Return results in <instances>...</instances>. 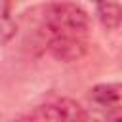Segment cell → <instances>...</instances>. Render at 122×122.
Returning <instances> with one entry per match:
<instances>
[{"mask_svg":"<svg viewBox=\"0 0 122 122\" xmlns=\"http://www.w3.org/2000/svg\"><path fill=\"white\" fill-rule=\"evenodd\" d=\"M88 13L72 2H57L46 10L44 25L48 36H78L84 38L88 30Z\"/></svg>","mask_w":122,"mask_h":122,"instance_id":"cell-1","label":"cell"},{"mask_svg":"<svg viewBox=\"0 0 122 122\" xmlns=\"http://www.w3.org/2000/svg\"><path fill=\"white\" fill-rule=\"evenodd\" d=\"M48 50L55 59L71 63L84 57V53L88 51V44L78 36H48Z\"/></svg>","mask_w":122,"mask_h":122,"instance_id":"cell-2","label":"cell"},{"mask_svg":"<svg viewBox=\"0 0 122 122\" xmlns=\"http://www.w3.org/2000/svg\"><path fill=\"white\" fill-rule=\"evenodd\" d=\"M90 99L101 107H114L122 101V84L118 82L97 84L90 90Z\"/></svg>","mask_w":122,"mask_h":122,"instance_id":"cell-3","label":"cell"},{"mask_svg":"<svg viewBox=\"0 0 122 122\" xmlns=\"http://www.w3.org/2000/svg\"><path fill=\"white\" fill-rule=\"evenodd\" d=\"M97 6V19L105 29H118L122 25V6L116 0H101Z\"/></svg>","mask_w":122,"mask_h":122,"instance_id":"cell-4","label":"cell"},{"mask_svg":"<svg viewBox=\"0 0 122 122\" xmlns=\"http://www.w3.org/2000/svg\"><path fill=\"white\" fill-rule=\"evenodd\" d=\"M55 105L59 107L65 122H84V120L88 118V112L84 111V107H82L78 101H74V99L63 97V99H59Z\"/></svg>","mask_w":122,"mask_h":122,"instance_id":"cell-5","label":"cell"},{"mask_svg":"<svg viewBox=\"0 0 122 122\" xmlns=\"http://www.w3.org/2000/svg\"><path fill=\"white\" fill-rule=\"evenodd\" d=\"M30 116L32 122H65L57 105H40L30 112Z\"/></svg>","mask_w":122,"mask_h":122,"instance_id":"cell-6","label":"cell"},{"mask_svg":"<svg viewBox=\"0 0 122 122\" xmlns=\"http://www.w3.org/2000/svg\"><path fill=\"white\" fill-rule=\"evenodd\" d=\"M15 23H11L10 19H4L2 21V30H4V44H8L10 42V38L15 34Z\"/></svg>","mask_w":122,"mask_h":122,"instance_id":"cell-7","label":"cell"},{"mask_svg":"<svg viewBox=\"0 0 122 122\" xmlns=\"http://www.w3.org/2000/svg\"><path fill=\"white\" fill-rule=\"evenodd\" d=\"M107 122H122V107H116V105L111 107Z\"/></svg>","mask_w":122,"mask_h":122,"instance_id":"cell-8","label":"cell"},{"mask_svg":"<svg viewBox=\"0 0 122 122\" xmlns=\"http://www.w3.org/2000/svg\"><path fill=\"white\" fill-rule=\"evenodd\" d=\"M11 122H32V116L29 114V116H19V118H15V120H11Z\"/></svg>","mask_w":122,"mask_h":122,"instance_id":"cell-9","label":"cell"},{"mask_svg":"<svg viewBox=\"0 0 122 122\" xmlns=\"http://www.w3.org/2000/svg\"><path fill=\"white\" fill-rule=\"evenodd\" d=\"M84 122H99V120H97V118H90V116H88V118H86Z\"/></svg>","mask_w":122,"mask_h":122,"instance_id":"cell-10","label":"cell"},{"mask_svg":"<svg viewBox=\"0 0 122 122\" xmlns=\"http://www.w3.org/2000/svg\"><path fill=\"white\" fill-rule=\"evenodd\" d=\"M93 2H95V4H99V2H101V0H93Z\"/></svg>","mask_w":122,"mask_h":122,"instance_id":"cell-11","label":"cell"}]
</instances>
